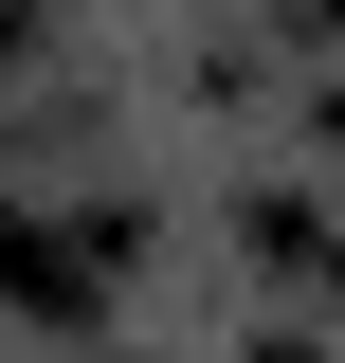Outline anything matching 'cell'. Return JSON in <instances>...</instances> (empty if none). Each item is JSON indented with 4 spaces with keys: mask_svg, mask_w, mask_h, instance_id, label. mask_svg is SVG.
I'll list each match as a JSON object with an SVG mask.
<instances>
[{
    "mask_svg": "<svg viewBox=\"0 0 345 363\" xmlns=\"http://www.w3.org/2000/svg\"><path fill=\"white\" fill-rule=\"evenodd\" d=\"M109 255H128V218H37V200L0 218V272H18V309H55V327L109 291Z\"/></svg>",
    "mask_w": 345,
    "mask_h": 363,
    "instance_id": "cell-1",
    "label": "cell"
}]
</instances>
